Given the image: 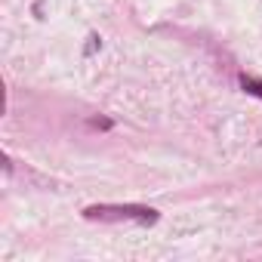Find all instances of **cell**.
I'll list each match as a JSON object with an SVG mask.
<instances>
[{
    "instance_id": "obj_1",
    "label": "cell",
    "mask_w": 262,
    "mask_h": 262,
    "mask_svg": "<svg viewBox=\"0 0 262 262\" xmlns=\"http://www.w3.org/2000/svg\"><path fill=\"white\" fill-rule=\"evenodd\" d=\"M244 86H247L250 93H256V96H262V80H247V77H244Z\"/></svg>"
}]
</instances>
